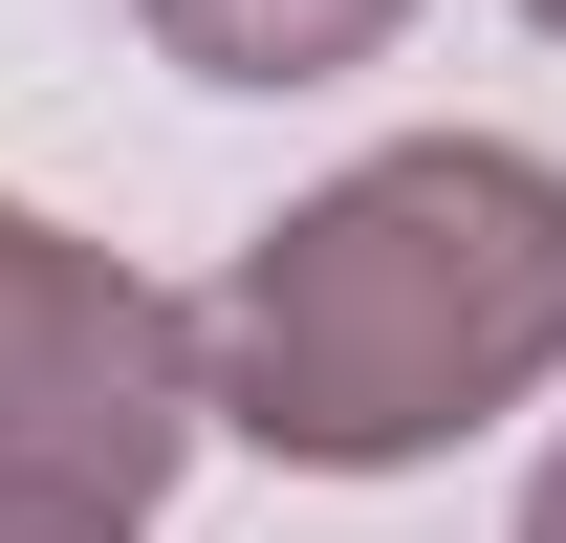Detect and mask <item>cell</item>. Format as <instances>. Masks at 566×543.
<instances>
[{
    "instance_id": "6da1fadb",
    "label": "cell",
    "mask_w": 566,
    "mask_h": 543,
    "mask_svg": "<svg viewBox=\"0 0 566 543\" xmlns=\"http://www.w3.org/2000/svg\"><path fill=\"white\" fill-rule=\"evenodd\" d=\"M566 370V174L501 131H392L305 217H262L197 305V413L262 435L283 478L458 457L480 413Z\"/></svg>"
},
{
    "instance_id": "7a4b0ae2",
    "label": "cell",
    "mask_w": 566,
    "mask_h": 543,
    "mask_svg": "<svg viewBox=\"0 0 566 543\" xmlns=\"http://www.w3.org/2000/svg\"><path fill=\"white\" fill-rule=\"evenodd\" d=\"M197 435H218V413H197V305L0 196V522L132 543Z\"/></svg>"
},
{
    "instance_id": "3957f363",
    "label": "cell",
    "mask_w": 566,
    "mask_h": 543,
    "mask_svg": "<svg viewBox=\"0 0 566 543\" xmlns=\"http://www.w3.org/2000/svg\"><path fill=\"white\" fill-rule=\"evenodd\" d=\"M415 0H153V44L197 87H327V66H370Z\"/></svg>"
},
{
    "instance_id": "277c9868",
    "label": "cell",
    "mask_w": 566,
    "mask_h": 543,
    "mask_svg": "<svg viewBox=\"0 0 566 543\" xmlns=\"http://www.w3.org/2000/svg\"><path fill=\"white\" fill-rule=\"evenodd\" d=\"M523 543H566V457H545V478H523Z\"/></svg>"
},
{
    "instance_id": "5b68a950",
    "label": "cell",
    "mask_w": 566,
    "mask_h": 543,
    "mask_svg": "<svg viewBox=\"0 0 566 543\" xmlns=\"http://www.w3.org/2000/svg\"><path fill=\"white\" fill-rule=\"evenodd\" d=\"M0 543H87V522H0Z\"/></svg>"
},
{
    "instance_id": "8992f818",
    "label": "cell",
    "mask_w": 566,
    "mask_h": 543,
    "mask_svg": "<svg viewBox=\"0 0 566 543\" xmlns=\"http://www.w3.org/2000/svg\"><path fill=\"white\" fill-rule=\"evenodd\" d=\"M523 22H545V44H566V0H523Z\"/></svg>"
}]
</instances>
